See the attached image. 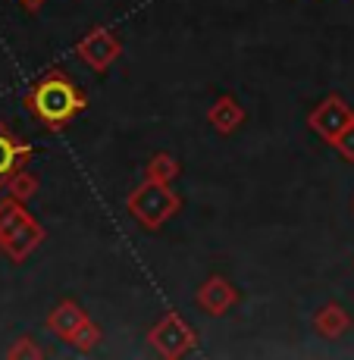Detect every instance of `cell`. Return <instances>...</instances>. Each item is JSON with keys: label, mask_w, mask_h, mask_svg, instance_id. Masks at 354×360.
<instances>
[{"label": "cell", "mask_w": 354, "mask_h": 360, "mask_svg": "<svg viewBox=\"0 0 354 360\" xmlns=\"http://www.w3.org/2000/svg\"><path fill=\"white\" fill-rule=\"evenodd\" d=\"M29 160H32V148L23 144L0 122V188H6V182H10L19 169H25Z\"/></svg>", "instance_id": "9c48e42d"}, {"label": "cell", "mask_w": 354, "mask_h": 360, "mask_svg": "<svg viewBox=\"0 0 354 360\" xmlns=\"http://www.w3.org/2000/svg\"><path fill=\"white\" fill-rule=\"evenodd\" d=\"M332 148H336V150H339V154H342V157H345V160H351V163H354V126H351L348 131H345V135H342V138H339V141H336V144H332Z\"/></svg>", "instance_id": "9a60e30c"}, {"label": "cell", "mask_w": 354, "mask_h": 360, "mask_svg": "<svg viewBox=\"0 0 354 360\" xmlns=\"http://www.w3.org/2000/svg\"><path fill=\"white\" fill-rule=\"evenodd\" d=\"M148 338H151V345H154V348L160 351L163 357H170V360L172 357H185V354H191V351L198 348V332H194L189 323L176 314V310L163 314L160 323L148 332Z\"/></svg>", "instance_id": "8992f818"}, {"label": "cell", "mask_w": 354, "mask_h": 360, "mask_svg": "<svg viewBox=\"0 0 354 360\" xmlns=\"http://www.w3.org/2000/svg\"><path fill=\"white\" fill-rule=\"evenodd\" d=\"M308 126L314 129L326 144H336L339 138L354 126V110L339 98V94H329V98H323L308 113Z\"/></svg>", "instance_id": "52a82bcc"}, {"label": "cell", "mask_w": 354, "mask_h": 360, "mask_svg": "<svg viewBox=\"0 0 354 360\" xmlns=\"http://www.w3.org/2000/svg\"><path fill=\"white\" fill-rule=\"evenodd\" d=\"M44 326L51 329L60 342L72 345L82 354H88V351H94L97 345H101V326H97L91 316L85 314V307H82L79 301H72V297H63V301L47 314Z\"/></svg>", "instance_id": "277c9868"}, {"label": "cell", "mask_w": 354, "mask_h": 360, "mask_svg": "<svg viewBox=\"0 0 354 360\" xmlns=\"http://www.w3.org/2000/svg\"><path fill=\"white\" fill-rule=\"evenodd\" d=\"M179 172H182V163H179L172 154H166V150H160V154H154L148 163H144V176L154 179V182H166V185H172V182L179 179Z\"/></svg>", "instance_id": "7c38bea8"}, {"label": "cell", "mask_w": 354, "mask_h": 360, "mask_svg": "<svg viewBox=\"0 0 354 360\" xmlns=\"http://www.w3.org/2000/svg\"><path fill=\"white\" fill-rule=\"evenodd\" d=\"M245 116H248L245 107H241L232 94H220V98L210 103V110H207V120H210V126L217 129L220 135H232V131H239L241 122H245Z\"/></svg>", "instance_id": "30bf717a"}, {"label": "cell", "mask_w": 354, "mask_h": 360, "mask_svg": "<svg viewBox=\"0 0 354 360\" xmlns=\"http://www.w3.org/2000/svg\"><path fill=\"white\" fill-rule=\"evenodd\" d=\"M44 241V226L25 210L19 198L0 200V251L13 263H25V257Z\"/></svg>", "instance_id": "7a4b0ae2"}, {"label": "cell", "mask_w": 354, "mask_h": 360, "mask_svg": "<svg viewBox=\"0 0 354 360\" xmlns=\"http://www.w3.org/2000/svg\"><path fill=\"white\" fill-rule=\"evenodd\" d=\"M88 94L75 85L63 69H51L25 91V110L41 122L44 129H63L85 113Z\"/></svg>", "instance_id": "6da1fadb"}, {"label": "cell", "mask_w": 354, "mask_h": 360, "mask_svg": "<svg viewBox=\"0 0 354 360\" xmlns=\"http://www.w3.org/2000/svg\"><path fill=\"white\" fill-rule=\"evenodd\" d=\"M6 357H41V348L32 342V335H23L10 351H6Z\"/></svg>", "instance_id": "5bb4252c"}, {"label": "cell", "mask_w": 354, "mask_h": 360, "mask_svg": "<svg viewBox=\"0 0 354 360\" xmlns=\"http://www.w3.org/2000/svg\"><path fill=\"white\" fill-rule=\"evenodd\" d=\"M19 4L25 6V13H34V10H41V4H44V0H19Z\"/></svg>", "instance_id": "2e32d148"}, {"label": "cell", "mask_w": 354, "mask_h": 360, "mask_svg": "<svg viewBox=\"0 0 354 360\" xmlns=\"http://www.w3.org/2000/svg\"><path fill=\"white\" fill-rule=\"evenodd\" d=\"M120 53H122L120 32L103 29V25L88 29L82 34L79 44H75V57H79L88 69H94V72H107V69L120 60Z\"/></svg>", "instance_id": "5b68a950"}, {"label": "cell", "mask_w": 354, "mask_h": 360, "mask_svg": "<svg viewBox=\"0 0 354 360\" xmlns=\"http://www.w3.org/2000/svg\"><path fill=\"white\" fill-rule=\"evenodd\" d=\"M314 329H317V335H323V338H339L351 329V314L342 304H326V307L317 310Z\"/></svg>", "instance_id": "8fae6325"}, {"label": "cell", "mask_w": 354, "mask_h": 360, "mask_svg": "<svg viewBox=\"0 0 354 360\" xmlns=\"http://www.w3.org/2000/svg\"><path fill=\"white\" fill-rule=\"evenodd\" d=\"M126 210L132 213V219H135L141 229L157 232L163 223H170L176 213H182V195L172 191L166 182L148 179V182L138 185V188L129 195Z\"/></svg>", "instance_id": "3957f363"}, {"label": "cell", "mask_w": 354, "mask_h": 360, "mask_svg": "<svg viewBox=\"0 0 354 360\" xmlns=\"http://www.w3.org/2000/svg\"><path fill=\"white\" fill-rule=\"evenodd\" d=\"M38 176H32V172H25V169H19L16 176L6 182V188H10V195L13 198H19V200H29L34 191H38Z\"/></svg>", "instance_id": "4fadbf2b"}, {"label": "cell", "mask_w": 354, "mask_h": 360, "mask_svg": "<svg viewBox=\"0 0 354 360\" xmlns=\"http://www.w3.org/2000/svg\"><path fill=\"white\" fill-rule=\"evenodd\" d=\"M194 301H198V307L204 310L207 316H223L241 301V292L226 279V276L213 273V276H207L204 285L198 288V297H194Z\"/></svg>", "instance_id": "ba28073f"}]
</instances>
